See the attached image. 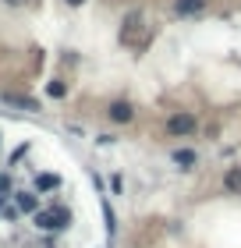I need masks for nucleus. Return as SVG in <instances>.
<instances>
[{
	"instance_id": "1",
	"label": "nucleus",
	"mask_w": 241,
	"mask_h": 248,
	"mask_svg": "<svg viewBox=\"0 0 241 248\" xmlns=\"http://www.w3.org/2000/svg\"><path fill=\"white\" fill-rule=\"evenodd\" d=\"M32 223H36L39 231H64V227H71V213L64 206H50V209L32 213Z\"/></svg>"
},
{
	"instance_id": "2",
	"label": "nucleus",
	"mask_w": 241,
	"mask_h": 248,
	"mask_svg": "<svg viewBox=\"0 0 241 248\" xmlns=\"http://www.w3.org/2000/svg\"><path fill=\"white\" fill-rule=\"evenodd\" d=\"M195 128H199V121H195V114H188V110L167 117V135H170V139H188Z\"/></svg>"
},
{
	"instance_id": "3",
	"label": "nucleus",
	"mask_w": 241,
	"mask_h": 248,
	"mask_svg": "<svg viewBox=\"0 0 241 248\" xmlns=\"http://www.w3.org/2000/svg\"><path fill=\"white\" fill-rule=\"evenodd\" d=\"M107 117L113 124H131L135 121V107L128 103V99H113V103L107 107Z\"/></svg>"
},
{
	"instance_id": "4",
	"label": "nucleus",
	"mask_w": 241,
	"mask_h": 248,
	"mask_svg": "<svg viewBox=\"0 0 241 248\" xmlns=\"http://www.w3.org/2000/svg\"><path fill=\"white\" fill-rule=\"evenodd\" d=\"M206 7H209V0H174V15H181V18L202 15Z\"/></svg>"
},
{
	"instance_id": "5",
	"label": "nucleus",
	"mask_w": 241,
	"mask_h": 248,
	"mask_svg": "<svg viewBox=\"0 0 241 248\" xmlns=\"http://www.w3.org/2000/svg\"><path fill=\"white\" fill-rule=\"evenodd\" d=\"M15 206H18V213H39L36 191H15Z\"/></svg>"
},
{
	"instance_id": "6",
	"label": "nucleus",
	"mask_w": 241,
	"mask_h": 248,
	"mask_svg": "<svg viewBox=\"0 0 241 248\" xmlns=\"http://www.w3.org/2000/svg\"><path fill=\"white\" fill-rule=\"evenodd\" d=\"M0 99H4L7 107H18V110H39L36 99H32V96H21V93H4Z\"/></svg>"
},
{
	"instance_id": "7",
	"label": "nucleus",
	"mask_w": 241,
	"mask_h": 248,
	"mask_svg": "<svg viewBox=\"0 0 241 248\" xmlns=\"http://www.w3.org/2000/svg\"><path fill=\"white\" fill-rule=\"evenodd\" d=\"M170 160H174V163L181 167V170H192V167H195V160H199V156H195L192 149H174V156H170Z\"/></svg>"
},
{
	"instance_id": "8",
	"label": "nucleus",
	"mask_w": 241,
	"mask_h": 248,
	"mask_svg": "<svg viewBox=\"0 0 241 248\" xmlns=\"http://www.w3.org/2000/svg\"><path fill=\"white\" fill-rule=\"evenodd\" d=\"M61 188V177L57 174H39L36 177V191H57Z\"/></svg>"
},
{
	"instance_id": "9",
	"label": "nucleus",
	"mask_w": 241,
	"mask_h": 248,
	"mask_svg": "<svg viewBox=\"0 0 241 248\" xmlns=\"http://www.w3.org/2000/svg\"><path fill=\"white\" fill-rule=\"evenodd\" d=\"M224 188H227V191H241V170H238V167H234V170H227Z\"/></svg>"
},
{
	"instance_id": "10",
	"label": "nucleus",
	"mask_w": 241,
	"mask_h": 248,
	"mask_svg": "<svg viewBox=\"0 0 241 248\" xmlns=\"http://www.w3.org/2000/svg\"><path fill=\"white\" fill-rule=\"evenodd\" d=\"M103 220H107V234L113 238V231H117V217H113V209H110V202H103Z\"/></svg>"
},
{
	"instance_id": "11",
	"label": "nucleus",
	"mask_w": 241,
	"mask_h": 248,
	"mask_svg": "<svg viewBox=\"0 0 241 248\" xmlns=\"http://www.w3.org/2000/svg\"><path fill=\"white\" fill-rule=\"evenodd\" d=\"M47 93H50L53 99H64V96H67V85L61 82V78H57V82H50V85H47Z\"/></svg>"
},
{
	"instance_id": "12",
	"label": "nucleus",
	"mask_w": 241,
	"mask_h": 248,
	"mask_svg": "<svg viewBox=\"0 0 241 248\" xmlns=\"http://www.w3.org/2000/svg\"><path fill=\"white\" fill-rule=\"evenodd\" d=\"M0 213H4V220H7V223H15V220H18V206H4Z\"/></svg>"
},
{
	"instance_id": "13",
	"label": "nucleus",
	"mask_w": 241,
	"mask_h": 248,
	"mask_svg": "<svg viewBox=\"0 0 241 248\" xmlns=\"http://www.w3.org/2000/svg\"><path fill=\"white\" fill-rule=\"evenodd\" d=\"M110 188H113V195H121V188H124V181H121V177H117V174H113V177H110Z\"/></svg>"
},
{
	"instance_id": "14",
	"label": "nucleus",
	"mask_w": 241,
	"mask_h": 248,
	"mask_svg": "<svg viewBox=\"0 0 241 248\" xmlns=\"http://www.w3.org/2000/svg\"><path fill=\"white\" fill-rule=\"evenodd\" d=\"M7 191H11V177L0 174V195H7Z\"/></svg>"
},
{
	"instance_id": "15",
	"label": "nucleus",
	"mask_w": 241,
	"mask_h": 248,
	"mask_svg": "<svg viewBox=\"0 0 241 248\" xmlns=\"http://www.w3.org/2000/svg\"><path fill=\"white\" fill-rule=\"evenodd\" d=\"M64 4H71V7H82V4H85V0H64Z\"/></svg>"
},
{
	"instance_id": "16",
	"label": "nucleus",
	"mask_w": 241,
	"mask_h": 248,
	"mask_svg": "<svg viewBox=\"0 0 241 248\" xmlns=\"http://www.w3.org/2000/svg\"><path fill=\"white\" fill-rule=\"evenodd\" d=\"M4 4H11V7H21V4H25V0H4Z\"/></svg>"
}]
</instances>
